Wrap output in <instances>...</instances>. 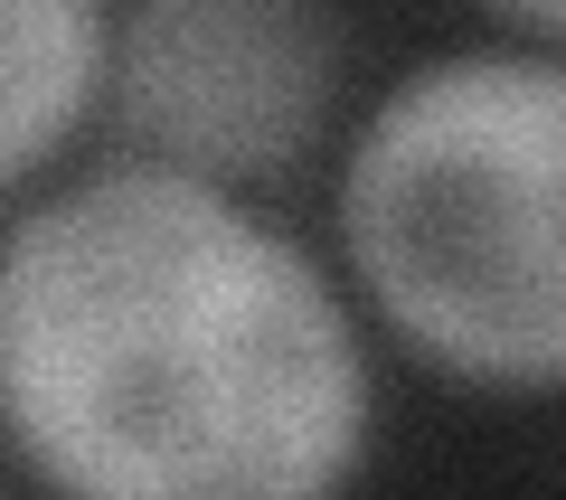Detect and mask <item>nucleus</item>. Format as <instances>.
I'll list each match as a JSON object with an SVG mask.
<instances>
[{"label": "nucleus", "mask_w": 566, "mask_h": 500, "mask_svg": "<svg viewBox=\"0 0 566 500\" xmlns=\"http://www.w3.org/2000/svg\"><path fill=\"white\" fill-rule=\"evenodd\" d=\"M340 20L283 0H151L114 20V123L189 180H274L322 142Z\"/></svg>", "instance_id": "nucleus-3"}, {"label": "nucleus", "mask_w": 566, "mask_h": 500, "mask_svg": "<svg viewBox=\"0 0 566 500\" xmlns=\"http://www.w3.org/2000/svg\"><path fill=\"white\" fill-rule=\"evenodd\" d=\"M510 39H538V48H557V58H566V10H510Z\"/></svg>", "instance_id": "nucleus-5"}, {"label": "nucleus", "mask_w": 566, "mask_h": 500, "mask_svg": "<svg viewBox=\"0 0 566 500\" xmlns=\"http://www.w3.org/2000/svg\"><path fill=\"white\" fill-rule=\"evenodd\" d=\"M10 48V133H0V180L29 189L57 160V142L114 95V20L85 0H10L0 20Z\"/></svg>", "instance_id": "nucleus-4"}, {"label": "nucleus", "mask_w": 566, "mask_h": 500, "mask_svg": "<svg viewBox=\"0 0 566 500\" xmlns=\"http://www.w3.org/2000/svg\"><path fill=\"white\" fill-rule=\"evenodd\" d=\"M340 256L378 321L491 397L566 387V58L472 39L406 66L340 160Z\"/></svg>", "instance_id": "nucleus-2"}, {"label": "nucleus", "mask_w": 566, "mask_h": 500, "mask_svg": "<svg viewBox=\"0 0 566 500\" xmlns=\"http://www.w3.org/2000/svg\"><path fill=\"white\" fill-rule=\"evenodd\" d=\"M0 406L57 500H340L368 350L237 189L114 160L10 227Z\"/></svg>", "instance_id": "nucleus-1"}]
</instances>
